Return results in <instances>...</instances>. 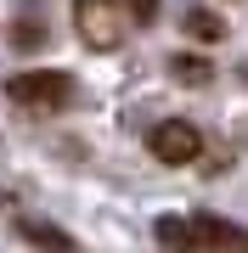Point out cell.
I'll use <instances>...</instances> for the list:
<instances>
[{
    "label": "cell",
    "mask_w": 248,
    "mask_h": 253,
    "mask_svg": "<svg viewBox=\"0 0 248 253\" xmlns=\"http://www.w3.org/2000/svg\"><path fill=\"white\" fill-rule=\"evenodd\" d=\"M192 236L203 253H248V231L220 214H192Z\"/></svg>",
    "instance_id": "obj_4"
},
{
    "label": "cell",
    "mask_w": 248,
    "mask_h": 253,
    "mask_svg": "<svg viewBox=\"0 0 248 253\" xmlns=\"http://www.w3.org/2000/svg\"><path fill=\"white\" fill-rule=\"evenodd\" d=\"M186 34H192L198 45H214V40H226V17H220V11L192 6V11H186Z\"/></svg>",
    "instance_id": "obj_8"
},
{
    "label": "cell",
    "mask_w": 248,
    "mask_h": 253,
    "mask_svg": "<svg viewBox=\"0 0 248 253\" xmlns=\"http://www.w3.org/2000/svg\"><path fill=\"white\" fill-rule=\"evenodd\" d=\"M152 242L164 253H198V236H192V219L186 214H158L152 219Z\"/></svg>",
    "instance_id": "obj_5"
},
{
    "label": "cell",
    "mask_w": 248,
    "mask_h": 253,
    "mask_svg": "<svg viewBox=\"0 0 248 253\" xmlns=\"http://www.w3.org/2000/svg\"><path fill=\"white\" fill-rule=\"evenodd\" d=\"M147 152L175 169V163H192L203 152V135H198V124H186V118H164V124L147 129Z\"/></svg>",
    "instance_id": "obj_3"
},
{
    "label": "cell",
    "mask_w": 248,
    "mask_h": 253,
    "mask_svg": "<svg viewBox=\"0 0 248 253\" xmlns=\"http://www.w3.org/2000/svg\"><path fill=\"white\" fill-rule=\"evenodd\" d=\"M6 96L17 101V107H28V113H62L68 101H74V73H62V68H28V73H17V79L6 84Z\"/></svg>",
    "instance_id": "obj_1"
},
{
    "label": "cell",
    "mask_w": 248,
    "mask_h": 253,
    "mask_svg": "<svg viewBox=\"0 0 248 253\" xmlns=\"http://www.w3.org/2000/svg\"><path fill=\"white\" fill-rule=\"evenodd\" d=\"M11 45H17V51H40V45H46V17L23 6L17 23H11Z\"/></svg>",
    "instance_id": "obj_7"
},
{
    "label": "cell",
    "mask_w": 248,
    "mask_h": 253,
    "mask_svg": "<svg viewBox=\"0 0 248 253\" xmlns=\"http://www.w3.org/2000/svg\"><path fill=\"white\" fill-rule=\"evenodd\" d=\"M17 236L28 248H46V253H74V236L56 231L51 219H17Z\"/></svg>",
    "instance_id": "obj_6"
},
{
    "label": "cell",
    "mask_w": 248,
    "mask_h": 253,
    "mask_svg": "<svg viewBox=\"0 0 248 253\" xmlns=\"http://www.w3.org/2000/svg\"><path fill=\"white\" fill-rule=\"evenodd\" d=\"M119 28H124L119 0H74V34L91 51H119Z\"/></svg>",
    "instance_id": "obj_2"
},
{
    "label": "cell",
    "mask_w": 248,
    "mask_h": 253,
    "mask_svg": "<svg viewBox=\"0 0 248 253\" xmlns=\"http://www.w3.org/2000/svg\"><path fill=\"white\" fill-rule=\"evenodd\" d=\"M119 6H124L141 28H147V23H158V0H119Z\"/></svg>",
    "instance_id": "obj_10"
},
{
    "label": "cell",
    "mask_w": 248,
    "mask_h": 253,
    "mask_svg": "<svg viewBox=\"0 0 248 253\" xmlns=\"http://www.w3.org/2000/svg\"><path fill=\"white\" fill-rule=\"evenodd\" d=\"M169 73H175V79H181V84H209V56H198V51H181V56H175V62H169Z\"/></svg>",
    "instance_id": "obj_9"
}]
</instances>
